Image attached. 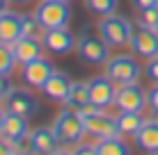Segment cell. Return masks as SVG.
Wrapping results in <instances>:
<instances>
[{
  "label": "cell",
  "mask_w": 158,
  "mask_h": 155,
  "mask_svg": "<svg viewBox=\"0 0 158 155\" xmlns=\"http://www.w3.org/2000/svg\"><path fill=\"white\" fill-rule=\"evenodd\" d=\"M53 76V64L48 60H32L28 64H23V71H21V78H23V82H28L30 87H44V82H46L48 78Z\"/></svg>",
  "instance_id": "obj_12"
},
{
  "label": "cell",
  "mask_w": 158,
  "mask_h": 155,
  "mask_svg": "<svg viewBox=\"0 0 158 155\" xmlns=\"http://www.w3.org/2000/svg\"><path fill=\"white\" fill-rule=\"evenodd\" d=\"M151 121H156V123H158V112H154V119H151Z\"/></svg>",
  "instance_id": "obj_34"
},
{
  "label": "cell",
  "mask_w": 158,
  "mask_h": 155,
  "mask_svg": "<svg viewBox=\"0 0 158 155\" xmlns=\"http://www.w3.org/2000/svg\"><path fill=\"white\" fill-rule=\"evenodd\" d=\"M156 32H158V23H156Z\"/></svg>",
  "instance_id": "obj_38"
},
{
  "label": "cell",
  "mask_w": 158,
  "mask_h": 155,
  "mask_svg": "<svg viewBox=\"0 0 158 155\" xmlns=\"http://www.w3.org/2000/svg\"><path fill=\"white\" fill-rule=\"evenodd\" d=\"M0 100H2V96H0Z\"/></svg>",
  "instance_id": "obj_40"
},
{
  "label": "cell",
  "mask_w": 158,
  "mask_h": 155,
  "mask_svg": "<svg viewBox=\"0 0 158 155\" xmlns=\"http://www.w3.org/2000/svg\"><path fill=\"white\" fill-rule=\"evenodd\" d=\"M55 155H73V153H64V151H62V153H55Z\"/></svg>",
  "instance_id": "obj_35"
},
{
  "label": "cell",
  "mask_w": 158,
  "mask_h": 155,
  "mask_svg": "<svg viewBox=\"0 0 158 155\" xmlns=\"http://www.w3.org/2000/svg\"><path fill=\"white\" fill-rule=\"evenodd\" d=\"M21 37H23V16L14 12H2L0 14V44L12 46Z\"/></svg>",
  "instance_id": "obj_14"
},
{
  "label": "cell",
  "mask_w": 158,
  "mask_h": 155,
  "mask_svg": "<svg viewBox=\"0 0 158 155\" xmlns=\"http://www.w3.org/2000/svg\"><path fill=\"white\" fill-rule=\"evenodd\" d=\"M7 5H9V0H0V14L7 12Z\"/></svg>",
  "instance_id": "obj_32"
},
{
  "label": "cell",
  "mask_w": 158,
  "mask_h": 155,
  "mask_svg": "<svg viewBox=\"0 0 158 155\" xmlns=\"http://www.w3.org/2000/svg\"><path fill=\"white\" fill-rule=\"evenodd\" d=\"M147 105L151 107V112H158V84H154L147 91Z\"/></svg>",
  "instance_id": "obj_27"
},
{
  "label": "cell",
  "mask_w": 158,
  "mask_h": 155,
  "mask_svg": "<svg viewBox=\"0 0 158 155\" xmlns=\"http://www.w3.org/2000/svg\"><path fill=\"white\" fill-rule=\"evenodd\" d=\"M131 2H133L138 9H149V7H156L158 0H131Z\"/></svg>",
  "instance_id": "obj_30"
},
{
  "label": "cell",
  "mask_w": 158,
  "mask_h": 155,
  "mask_svg": "<svg viewBox=\"0 0 158 155\" xmlns=\"http://www.w3.org/2000/svg\"><path fill=\"white\" fill-rule=\"evenodd\" d=\"M5 107H7L9 114H19L23 119H30L32 114H37L39 105H37L35 96H30L23 89H12L7 96H5Z\"/></svg>",
  "instance_id": "obj_9"
},
{
  "label": "cell",
  "mask_w": 158,
  "mask_h": 155,
  "mask_svg": "<svg viewBox=\"0 0 158 155\" xmlns=\"http://www.w3.org/2000/svg\"><path fill=\"white\" fill-rule=\"evenodd\" d=\"M14 64H16V57H14V50L9 44H0V73L2 76H9L14 71Z\"/></svg>",
  "instance_id": "obj_23"
},
{
  "label": "cell",
  "mask_w": 158,
  "mask_h": 155,
  "mask_svg": "<svg viewBox=\"0 0 158 155\" xmlns=\"http://www.w3.org/2000/svg\"><path fill=\"white\" fill-rule=\"evenodd\" d=\"M12 2H28V0H12Z\"/></svg>",
  "instance_id": "obj_36"
},
{
  "label": "cell",
  "mask_w": 158,
  "mask_h": 155,
  "mask_svg": "<svg viewBox=\"0 0 158 155\" xmlns=\"http://www.w3.org/2000/svg\"><path fill=\"white\" fill-rule=\"evenodd\" d=\"M71 87H73V82L64 76V73L53 71V76L44 82L41 91L46 94V98L55 100V103H64V100H67V96H69V91H71Z\"/></svg>",
  "instance_id": "obj_15"
},
{
  "label": "cell",
  "mask_w": 158,
  "mask_h": 155,
  "mask_svg": "<svg viewBox=\"0 0 158 155\" xmlns=\"http://www.w3.org/2000/svg\"><path fill=\"white\" fill-rule=\"evenodd\" d=\"M57 2H69V0H57Z\"/></svg>",
  "instance_id": "obj_37"
},
{
  "label": "cell",
  "mask_w": 158,
  "mask_h": 155,
  "mask_svg": "<svg viewBox=\"0 0 158 155\" xmlns=\"http://www.w3.org/2000/svg\"><path fill=\"white\" fill-rule=\"evenodd\" d=\"M87 103H92L89 100V84L73 82V87H71V91H69L67 100H64V105H69L71 110H80Z\"/></svg>",
  "instance_id": "obj_20"
},
{
  "label": "cell",
  "mask_w": 158,
  "mask_h": 155,
  "mask_svg": "<svg viewBox=\"0 0 158 155\" xmlns=\"http://www.w3.org/2000/svg\"><path fill=\"white\" fill-rule=\"evenodd\" d=\"M87 9L96 16H110L117 9V0H85Z\"/></svg>",
  "instance_id": "obj_22"
},
{
  "label": "cell",
  "mask_w": 158,
  "mask_h": 155,
  "mask_svg": "<svg viewBox=\"0 0 158 155\" xmlns=\"http://www.w3.org/2000/svg\"><path fill=\"white\" fill-rule=\"evenodd\" d=\"M135 144L149 155H158V123L156 121H147V123L135 132Z\"/></svg>",
  "instance_id": "obj_17"
},
{
  "label": "cell",
  "mask_w": 158,
  "mask_h": 155,
  "mask_svg": "<svg viewBox=\"0 0 158 155\" xmlns=\"http://www.w3.org/2000/svg\"><path fill=\"white\" fill-rule=\"evenodd\" d=\"M83 123H85V132L92 135V137H96V139H110V137L122 135V132H119V126H117V119L106 116V114H101V112H96V114H92V116H85Z\"/></svg>",
  "instance_id": "obj_7"
},
{
  "label": "cell",
  "mask_w": 158,
  "mask_h": 155,
  "mask_svg": "<svg viewBox=\"0 0 158 155\" xmlns=\"http://www.w3.org/2000/svg\"><path fill=\"white\" fill-rule=\"evenodd\" d=\"M0 155H16L14 151V141H9V139H0Z\"/></svg>",
  "instance_id": "obj_28"
},
{
  "label": "cell",
  "mask_w": 158,
  "mask_h": 155,
  "mask_svg": "<svg viewBox=\"0 0 158 155\" xmlns=\"http://www.w3.org/2000/svg\"><path fill=\"white\" fill-rule=\"evenodd\" d=\"M0 135L9 141H19V139H25L28 135V123H25L23 116L19 114H5V123H2V132Z\"/></svg>",
  "instance_id": "obj_18"
},
{
  "label": "cell",
  "mask_w": 158,
  "mask_h": 155,
  "mask_svg": "<svg viewBox=\"0 0 158 155\" xmlns=\"http://www.w3.org/2000/svg\"><path fill=\"white\" fill-rule=\"evenodd\" d=\"M156 5H158V2H156Z\"/></svg>",
  "instance_id": "obj_41"
},
{
  "label": "cell",
  "mask_w": 158,
  "mask_h": 155,
  "mask_svg": "<svg viewBox=\"0 0 158 155\" xmlns=\"http://www.w3.org/2000/svg\"><path fill=\"white\" fill-rule=\"evenodd\" d=\"M37 21L41 23L44 30H53V28H64L71 18V9L67 2H57V0H44L37 7Z\"/></svg>",
  "instance_id": "obj_3"
},
{
  "label": "cell",
  "mask_w": 158,
  "mask_h": 155,
  "mask_svg": "<svg viewBox=\"0 0 158 155\" xmlns=\"http://www.w3.org/2000/svg\"><path fill=\"white\" fill-rule=\"evenodd\" d=\"M2 123H5V114L0 112V132H2Z\"/></svg>",
  "instance_id": "obj_33"
},
{
  "label": "cell",
  "mask_w": 158,
  "mask_h": 155,
  "mask_svg": "<svg viewBox=\"0 0 158 155\" xmlns=\"http://www.w3.org/2000/svg\"><path fill=\"white\" fill-rule=\"evenodd\" d=\"M53 132L60 139V144H64V146L67 144H76L85 132V123L76 110H62L57 114L55 123H53Z\"/></svg>",
  "instance_id": "obj_1"
},
{
  "label": "cell",
  "mask_w": 158,
  "mask_h": 155,
  "mask_svg": "<svg viewBox=\"0 0 158 155\" xmlns=\"http://www.w3.org/2000/svg\"><path fill=\"white\" fill-rule=\"evenodd\" d=\"M16 155H23V153H16Z\"/></svg>",
  "instance_id": "obj_39"
},
{
  "label": "cell",
  "mask_w": 158,
  "mask_h": 155,
  "mask_svg": "<svg viewBox=\"0 0 158 155\" xmlns=\"http://www.w3.org/2000/svg\"><path fill=\"white\" fill-rule=\"evenodd\" d=\"M106 76L112 80L115 84H133L140 78V64L135 57L131 55H117L106 64Z\"/></svg>",
  "instance_id": "obj_2"
},
{
  "label": "cell",
  "mask_w": 158,
  "mask_h": 155,
  "mask_svg": "<svg viewBox=\"0 0 158 155\" xmlns=\"http://www.w3.org/2000/svg\"><path fill=\"white\" fill-rule=\"evenodd\" d=\"M78 57L85 60L87 64H103L108 62V41L96 37L94 32H87L78 41Z\"/></svg>",
  "instance_id": "obj_5"
},
{
  "label": "cell",
  "mask_w": 158,
  "mask_h": 155,
  "mask_svg": "<svg viewBox=\"0 0 158 155\" xmlns=\"http://www.w3.org/2000/svg\"><path fill=\"white\" fill-rule=\"evenodd\" d=\"M96 148H99V155H131V148H128L122 139H119V137L99 139Z\"/></svg>",
  "instance_id": "obj_21"
},
{
  "label": "cell",
  "mask_w": 158,
  "mask_h": 155,
  "mask_svg": "<svg viewBox=\"0 0 158 155\" xmlns=\"http://www.w3.org/2000/svg\"><path fill=\"white\" fill-rule=\"evenodd\" d=\"M131 48H133L135 55L140 57H158V32L154 28H147V25H140V28H133V34H131Z\"/></svg>",
  "instance_id": "obj_6"
},
{
  "label": "cell",
  "mask_w": 158,
  "mask_h": 155,
  "mask_svg": "<svg viewBox=\"0 0 158 155\" xmlns=\"http://www.w3.org/2000/svg\"><path fill=\"white\" fill-rule=\"evenodd\" d=\"M12 89H9V80H7V76H2L0 73V96H7Z\"/></svg>",
  "instance_id": "obj_31"
},
{
  "label": "cell",
  "mask_w": 158,
  "mask_h": 155,
  "mask_svg": "<svg viewBox=\"0 0 158 155\" xmlns=\"http://www.w3.org/2000/svg\"><path fill=\"white\" fill-rule=\"evenodd\" d=\"M87 84H89V100L96 105V107L103 110V107H108V105L115 103L117 89H115V84H112V80L108 76H96Z\"/></svg>",
  "instance_id": "obj_11"
},
{
  "label": "cell",
  "mask_w": 158,
  "mask_h": 155,
  "mask_svg": "<svg viewBox=\"0 0 158 155\" xmlns=\"http://www.w3.org/2000/svg\"><path fill=\"white\" fill-rule=\"evenodd\" d=\"M41 44L46 46V50L55 52V55H69V52L76 48L73 34H71L67 28L46 30V32H44V37H41Z\"/></svg>",
  "instance_id": "obj_10"
},
{
  "label": "cell",
  "mask_w": 158,
  "mask_h": 155,
  "mask_svg": "<svg viewBox=\"0 0 158 155\" xmlns=\"http://www.w3.org/2000/svg\"><path fill=\"white\" fill-rule=\"evenodd\" d=\"M99 32L110 46H124V44L131 41L133 25H131L128 18H124V16L110 14V16H103V21L99 25Z\"/></svg>",
  "instance_id": "obj_4"
},
{
  "label": "cell",
  "mask_w": 158,
  "mask_h": 155,
  "mask_svg": "<svg viewBox=\"0 0 158 155\" xmlns=\"http://www.w3.org/2000/svg\"><path fill=\"white\" fill-rule=\"evenodd\" d=\"M158 23V5L149 9H140V25H147V28H154L156 30Z\"/></svg>",
  "instance_id": "obj_25"
},
{
  "label": "cell",
  "mask_w": 158,
  "mask_h": 155,
  "mask_svg": "<svg viewBox=\"0 0 158 155\" xmlns=\"http://www.w3.org/2000/svg\"><path fill=\"white\" fill-rule=\"evenodd\" d=\"M144 76L149 78V82L158 84V57H151L149 60V64H147V68H144Z\"/></svg>",
  "instance_id": "obj_26"
},
{
  "label": "cell",
  "mask_w": 158,
  "mask_h": 155,
  "mask_svg": "<svg viewBox=\"0 0 158 155\" xmlns=\"http://www.w3.org/2000/svg\"><path fill=\"white\" fill-rule=\"evenodd\" d=\"M115 105L119 107V112H142V107L147 105V94L138 84H122L115 94Z\"/></svg>",
  "instance_id": "obj_8"
},
{
  "label": "cell",
  "mask_w": 158,
  "mask_h": 155,
  "mask_svg": "<svg viewBox=\"0 0 158 155\" xmlns=\"http://www.w3.org/2000/svg\"><path fill=\"white\" fill-rule=\"evenodd\" d=\"M144 123L147 121L140 116V112H119V116H117V126H119L122 135H135Z\"/></svg>",
  "instance_id": "obj_19"
},
{
  "label": "cell",
  "mask_w": 158,
  "mask_h": 155,
  "mask_svg": "<svg viewBox=\"0 0 158 155\" xmlns=\"http://www.w3.org/2000/svg\"><path fill=\"white\" fill-rule=\"evenodd\" d=\"M12 50H14V57L19 64H28V62L41 57V44L35 37H21L19 41L12 44Z\"/></svg>",
  "instance_id": "obj_16"
},
{
  "label": "cell",
  "mask_w": 158,
  "mask_h": 155,
  "mask_svg": "<svg viewBox=\"0 0 158 155\" xmlns=\"http://www.w3.org/2000/svg\"><path fill=\"white\" fill-rule=\"evenodd\" d=\"M44 30L41 23L37 21V16H23V37H35V39H39V37H44Z\"/></svg>",
  "instance_id": "obj_24"
},
{
  "label": "cell",
  "mask_w": 158,
  "mask_h": 155,
  "mask_svg": "<svg viewBox=\"0 0 158 155\" xmlns=\"http://www.w3.org/2000/svg\"><path fill=\"white\" fill-rule=\"evenodd\" d=\"M30 146H32V153L37 155H55L57 153V146H60V139L55 137L53 128H35L30 132Z\"/></svg>",
  "instance_id": "obj_13"
},
{
  "label": "cell",
  "mask_w": 158,
  "mask_h": 155,
  "mask_svg": "<svg viewBox=\"0 0 158 155\" xmlns=\"http://www.w3.org/2000/svg\"><path fill=\"white\" fill-rule=\"evenodd\" d=\"M73 155H99V148L96 146H89V144H83L73 151Z\"/></svg>",
  "instance_id": "obj_29"
}]
</instances>
